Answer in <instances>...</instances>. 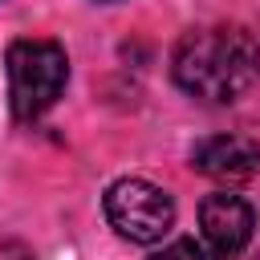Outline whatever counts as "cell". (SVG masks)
<instances>
[{
	"label": "cell",
	"instance_id": "3",
	"mask_svg": "<svg viewBox=\"0 0 260 260\" xmlns=\"http://www.w3.org/2000/svg\"><path fill=\"white\" fill-rule=\"evenodd\" d=\"M106 219L122 240L158 244L175 228V199L146 179H118L106 187Z\"/></svg>",
	"mask_w": 260,
	"mask_h": 260
},
{
	"label": "cell",
	"instance_id": "4",
	"mask_svg": "<svg viewBox=\"0 0 260 260\" xmlns=\"http://www.w3.org/2000/svg\"><path fill=\"white\" fill-rule=\"evenodd\" d=\"M199 228H203V240H207V248H211L215 260H236L248 248V240H252L256 215H252V207L240 195L211 191L199 203Z\"/></svg>",
	"mask_w": 260,
	"mask_h": 260
},
{
	"label": "cell",
	"instance_id": "5",
	"mask_svg": "<svg viewBox=\"0 0 260 260\" xmlns=\"http://www.w3.org/2000/svg\"><path fill=\"white\" fill-rule=\"evenodd\" d=\"M195 171L219 183H248L260 175V142L244 138V134H215L203 138L191 154Z\"/></svg>",
	"mask_w": 260,
	"mask_h": 260
},
{
	"label": "cell",
	"instance_id": "6",
	"mask_svg": "<svg viewBox=\"0 0 260 260\" xmlns=\"http://www.w3.org/2000/svg\"><path fill=\"white\" fill-rule=\"evenodd\" d=\"M150 260H207V256H203V248H199L195 240H175V244H167L162 252H154Z\"/></svg>",
	"mask_w": 260,
	"mask_h": 260
},
{
	"label": "cell",
	"instance_id": "2",
	"mask_svg": "<svg viewBox=\"0 0 260 260\" xmlns=\"http://www.w3.org/2000/svg\"><path fill=\"white\" fill-rule=\"evenodd\" d=\"M69 81V57L57 41H12L8 45V102L20 122L41 118Z\"/></svg>",
	"mask_w": 260,
	"mask_h": 260
},
{
	"label": "cell",
	"instance_id": "1",
	"mask_svg": "<svg viewBox=\"0 0 260 260\" xmlns=\"http://www.w3.org/2000/svg\"><path fill=\"white\" fill-rule=\"evenodd\" d=\"M171 73L183 93L223 106L248 93L260 77V45L240 24H203L179 37Z\"/></svg>",
	"mask_w": 260,
	"mask_h": 260
}]
</instances>
